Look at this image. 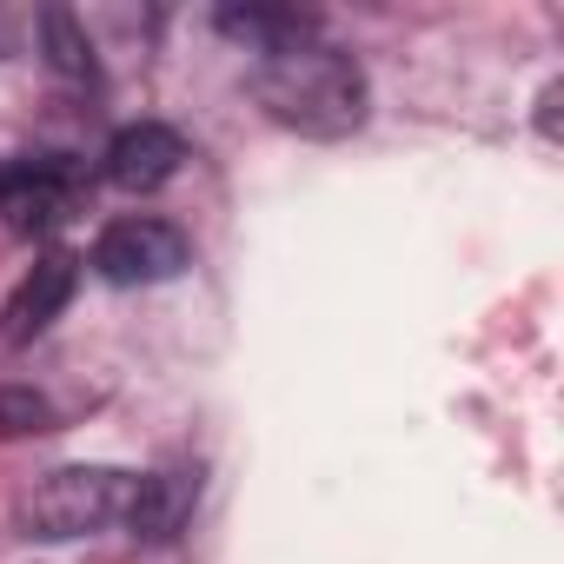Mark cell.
<instances>
[{"label": "cell", "instance_id": "6da1fadb", "mask_svg": "<svg viewBox=\"0 0 564 564\" xmlns=\"http://www.w3.org/2000/svg\"><path fill=\"white\" fill-rule=\"evenodd\" d=\"M252 100L306 140H346L366 127L372 113V80L366 67L333 47V41H300V47H279V54H259L252 67Z\"/></svg>", "mask_w": 564, "mask_h": 564}, {"label": "cell", "instance_id": "7a4b0ae2", "mask_svg": "<svg viewBox=\"0 0 564 564\" xmlns=\"http://www.w3.org/2000/svg\"><path fill=\"white\" fill-rule=\"evenodd\" d=\"M133 478L113 465H61L21 498V531L28 538H87L127 511Z\"/></svg>", "mask_w": 564, "mask_h": 564}, {"label": "cell", "instance_id": "3957f363", "mask_svg": "<svg viewBox=\"0 0 564 564\" xmlns=\"http://www.w3.org/2000/svg\"><path fill=\"white\" fill-rule=\"evenodd\" d=\"M94 272L107 286H160V279H180L186 272V232L153 219V213L113 219L94 239Z\"/></svg>", "mask_w": 564, "mask_h": 564}, {"label": "cell", "instance_id": "277c9868", "mask_svg": "<svg viewBox=\"0 0 564 564\" xmlns=\"http://www.w3.org/2000/svg\"><path fill=\"white\" fill-rule=\"evenodd\" d=\"M80 199V173L67 160H14L0 166V219L14 232H47L74 213Z\"/></svg>", "mask_w": 564, "mask_h": 564}, {"label": "cell", "instance_id": "5b68a950", "mask_svg": "<svg viewBox=\"0 0 564 564\" xmlns=\"http://www.w3.org/2000/svg\"><path fill=\"white\" fill-rule=\"evenodd\" d=\"M180 160H186V140H180L173 127L133 120V127H120V133L107 140L100 173H107L120 193H153V186H166V180L180 173Z\"/></svg>", "mask_w": 564, "mask_h": 564}, {"label": "cell", "instance_id": "8992f818", "mask_svg": "<svg viewBox=\"0 0 564 564\" xmlns=\"http://www.w3.org/2000/svg\"><path fill=\"white\" fill-rule=\"evenodd\" d=\"M193 505H199V471H186V465H160V471L133 478L120 518H127V531H133L140 544H166V538L186 531Z\"/></svg>", "mask_w": 564, "mask_h": 564}, {"label": "cell", "instance_id": "52a82bcc", "mask_svg": "<svg viewBox=\"0 0 564 564\" xmlns=\"http://www.w3.org/2000/svg\"><path fill=\"white\" fill-rule=\"evenodd\" d=\"M74 286H80V259H74V252H47V259H34L28 279L14 286V300H8V313H0V319H8V339H14V346L41 339V333L67 313Z\"/></svg>", "mask_w": 564, "mask_h": 564}, {"label": "cell", "instance_id": "ba28073f", "mask_svg": "<svg viewBox=\"0 0 564 564\" xmlns=\"http://www.w3.org/2000/svg\"><path fill=\"white\" fill-rule=\"evenodd\" d=\"M219 34L239 41V47H252V54H279V47L313 41L319 28L300 8H219Z\"/></svg>", "mask_w": 564, "mask_h": 564}, {"label": "cell", "instance_id": "9c48e42d", "mask_svg": "<svg viewBox=\"0 0 564 564\" xmlns=\"http://www.w3.org/2000/svg\"><path fill=\"white\" fill-rule=\"evenodd\" d=\"M41 41H47V67H54L61 80H94V47H87L80 21H74L67 8H47V14H41Z\"/></svg>", "mask_w": 564, "mask_h": 564}, {"label": "cell", "instance_id": "30bf717a", "mask_svg": "<svg viewBox=\"0 0 564 564\" xmlns=\"http://www.w3.org/2000/svg\"><path fill=\"white\" fill-rule=\"evenodd\" d=\"M47 425H54V412H47L41 392L0 386V438H28V432H47Z\"/></svg>", "mask_w": 564, "mask_h": 564}]
</instances>
